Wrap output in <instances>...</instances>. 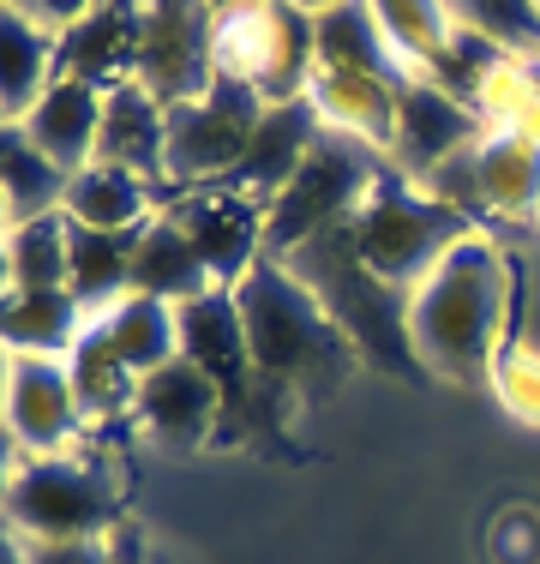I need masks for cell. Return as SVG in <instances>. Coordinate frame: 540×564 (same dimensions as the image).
I'll list each match as a JSON object with an SVG mask.
<instances>
[{
  "label": "cell",
  "mask_w": 540,
  "mask_h": 564,
  "mask_svg": "<svg viewBox=\"0 0 540 564\" xmlns=\"http://www.w3.org/2000/svg\"><path fill=\"white\" fill-rule=\"evenodd\" d=\"M510 301H517V282H510V264L498 259L493 240H456L439 259V271L409 294V337L421 367L456 384L486 379L510 337Z\"/></svg>",
  "instance_id": "1"
},
{
  "label": "cell",
  "mask_w": 540,
  "mask_h": 564,
  "mask_svg": "<svg viewBox=\"0 0 540 564\" xmlns=\"http://www.w3.org/2000/svg\"><path fill=\"white\" fill-rule=\"evenodd\" d=\"M235 306L247 325L252 367L264 384L294 391V384H324L348 367L355 343L336 330V318L324 313V301L306 289L282 259H259L247 276L235 282Z\"/></svg>",
  "instance_id": "2"
},
{
  "label": "cell",
  "mask_w": 540,
  "mask_h": 564,
  "mask_svg": "<svg viewBox=\"0 0 540 564\" xmlns=\"http://www.w3.org/2000/svg\"><path fill=\"white\" fill-rule=\"evenodd\" d=\"M282 264H289V271L324 301V313H331L336 330L355 343V355L402 372V379L421 372V355H414V337H409V289H390L385 276H372L367 264H360L348 223L313 235L306 247H294Z\"/></svg>",
  "instance_id": "3"
},
{
  "label": "cell",
  "mask_w": 540,
  "mask_h": 564,
  "mask_svg": "<svg viewBox=\"0 0 540 564\" xmlns=\"http://www.w3.org/2000/svg\"><path fill=\"white\" fill-rule=\"evenodd\" d=\"M355 252L372 276H385L390 289H421L439 271V259L468 240V217L426 193L421 181H409L402 169H378L372 193L360 198V210L348 217Z\"/></svg>",
  "instance_id": "4"
},
{
  "label": "cell",
  "mask_w": 540,
  "mask_h": 564,
  "mask_svg": "<svg viewBox=\"0 0 540 564\" xmlns=\"http://www.w3.org/2000/svg\"><path fill=\"white\" fill-rule=\"evenodd\" d=\"M210 61L216 78L259 90L264 109L294 102L318 78V19L289 7V0H252V7L216 12Z\"/></svg>",
  "instance_id": "5"
},
{
  "label": "cell",
  "mask_w": 540,
  "mask_h": 564,
  "mask_svg": "<svg viewBox=\"0 0 540 564\" xmlns=\"http://www.w3.org/2000/svg\"><path fill=\"white\" fill-rule=\"evenodd\" d=\"M378 169H385L378 163V144L355 139V132H336V127L324 132L313 144V156L294 169V181L270 198V217H264L270 259H289V252L306 247L313 235L355 217L360 198L372 193Z\"/></svg>",
  "instance_id": "6"
},
{
  "label": "cell",
  "mask_w": 540,
  "mask_h": 564,
  "mask_svg": "<svg viewBox=\"0 0 540 564\" xmlns=\"http://www.w3.org/2000/svg\"><path fill=\"white\" fill-rule=\"evenodd\" d=\"M7 517L19 541H97L115 534V505L78 456H31L7 475Z\"/></svg>",
  "instance_id": "7"
},
{
  "label": "cell",
  "mask_w": 540,
  "mask_h": 564,
  "mask_svg": "<svg viewBox=\"0 0 540 564\" xmlns=\"http://www.w3.org/2000/svg\"><path fill=\"white\" fill-rule=\"evenodd\" d=\"M264 120V97L235 78H216L205 97L169 109V186L228 181Z\"/></svg>",
  "instance_id": "8"
},
{
  "label": "cell",
  "mask_w": 540,
  "mask_h": 564,
  "mask_svg": "<svg viewBox=\"0 0 540 564\" xmlns=\"http://www.w3.org/2000/svg\"><path fill=\"white\" fill-rule=\"evenodd\" d=\"M162 217L198 247V259H205V271L216 276V289H235L252 264L270 259V240H264L270 205L252 193H235V186H223V181L169 186V193H162Z\"/></svg>",
  "instance_id": "9"
},
{
  "label": "cell",
  "mask_w": 540,
  "mask_h": 564,
  "mask_svg": "<svg viewBox=\"0 0 540 564\" xmlns=\"http://www.w3.org/2000/svg\"><path fill=\"white\" fill-rule=\"evenodd\" d=\"M210 36H216L210 0H139V66H132V78L169 109L205 97L216 85Z\"/></svg>",
  "instance_id": "10"
},
{
  "label": "cell",
  "mask_w": 540,
  "mask_h": 564,
  "mask_svg": "<svg viewBox=\"0 0 540 564\" xmlns=\"http://www.w3.org/2000/svg\"><path fill=\"white\" fill-rule=\"evenodd\" d=\"M480 132H486V120L468 109V102H456L444 85H432L426 73H409V78H402L390 156H397V169L409 174V181H426V174H439L451 156L475 151Z\"/></svg>",
  "instance_id": "11"
},
{
  "label": "cell",
  "mask_w": 540,
  "mask_h": 564,
  "mask_svg": "<svg viewBox=\"0 0 540 564\" xmlns=\"http://www.w3.org/2000/svg\"><path fill=\"white\" fill-rule=\"evenodd\" d=\"M78 391L66 360L48 355H7V433L31 456H66L78 438Z\"/></svg>",
  "instance_id": "12"
},
{
  "label": "cell",
  "mask_w": 540,
  "mask_h": 564,
  "mask_svg": "<svg viewBox=\"0 0 540 564\" xmlns=\"http://www.w3.org/2000/svg\"><path fill=\"white\" fill-rule=\"evenodd\" d=\"M132 409H139L144 433L162 438V445H205V438L223 433V384L186 355L144 372Z\"/></svg>",
  "instance_id": "13"
},
{
  "label": "cell",
  "mask_w": 540,
  "mask_h": 564,
  "mask_svg": "<svg viewBox=\"0 0 540 564\" xmlns=\"http://www.w3.org/2000/svg\"><path fill=\"white\" fill-rule=\"evenodd\" d=\"M331 132V120L318 115L313 97H294V102H277V109H264L259 132H252L247 156L235 163V174H228L223 186H235V193H252V198H277L282 186L294 181V169L313 156V144Z\"/></svg>",
  "instance_id": "14"
},
{
  "label": "cell",
  "mask_w": 540,
  "mask_h": 564,
  "mask_svg": "<svg viewBox=\"0 0 540 564\" xmlns=\"http://www.w3.org/2000/svg\"><path fill=\"white\" fill-rule=\"evenodd\" d=\"M97 163H120V169L144 174L151 186H162V193H169V102L151 97L139 78H120V85H108Z\"/></svg>",
  "instance_id": "15"
},
{
  "label": "cell",
  "mask_w": 540,
  "mask_h": 564,
  "mask_svg": "<svg viewBox=\"0 0 540 564\" xmlns=\"http://www.w3.org/2000/svg\"><path fill=\"white\" fill-rule=\"evenodd\" d=\"M102 102H108L102 85H85V78H54V85L43 90V102H36L19 127L31 132V144L48 156V163H61L66 174H78V169L97 163Z\"/></svg>",
  "instance_id": "16"
},
{
  "label": "cell",
  "mask_w": 540,
  "mask_h": 564,
  "mask_svg": "<svg viewBox=\"0 0 540 564\" xmlns=\"http://www.w3.org/2000/svg\"><path fill=\"white\" fill-rule=\"evenodd\" d=\"M139 66V0H102L85 24L61 31V78L120 85Z\"/></svg>",
  "instance_id": "17"
},
{
  "label": "cell",
  "mask_w": 540,
  "mask_h": 564,
  "mask_svg": "<svg viewBox=\"0 0 540 564\" xmlns=\"http://www.w3.org/2000/svg\"><path fill=\"white\" fill-rule=\"evenodd\" d=\"M162 210V186L120 163H90L66 186V217L78 228H144Z\"/></svg>",
  "instance_id": "18"
},
{
  "label": "cell",
  "mask_w": 540,
  "mask_h": 564,
  "mask_svg": "<svg viewBox=\"0 0 540 564\" xmlns=\"http://www.w3.org/2000/svg\"><path fill=\"white\" fill-rule=\"evenodd\" d=\"M475 193H480V210L534 217L540 210V139L534 132H493V139L475 144Z\"/></svg>",
  "instance_id": "19"
},
{
  "label": "cell",
  "mask_w": 540,
  "mask_h": 564,
  "mask_svg": "<svg viewBox=\"0 0 540 564\" xmlns=\"http://www.w3.org/2000/svg\"><path fill=\"white\" fill-rule=\"evenodd\" d=\"M90 313L73 289H7V348L12 355L66 360L85 337Z\"/></svg>",
  "instance_id": "20"
},
{
  "label": "cell",
  "mask_w": 540,
  "mask_h": 564,
  "mask_svg": "<svg viewBox=\"0 0 540 564\" xmlns=\"http://www.w3.org/2000/svg\"><path fill=\"white\" fill-rule=\"evenodd\" d=\"M139 240H144V228H78L73 223V282H66V289L85 301L90 318L132 294V259H139Z\"/></svg>",
  "instance_id": "21"
},
{
  "label": "cell",
  "mask_w": 540,
  "mask_h": 564,
  "mask_svg": "<svg viewBox=\"0 0 540 564\" xmlns=\"http://www.w3.org/2000/svg\"><path fill=\"white\" fill-rule=\"evenodd\" d=\"M210 289H216V276L205 271L198 247L156 210V217L144 223L139 259H132V294H156V301H169V306H186Z\"/></svg>",
  "instance_id": "22"
},
{
  "label": "cell",
  "mask_w": 540,
  "mask_h": 564,
  "mask_svg": "<svg viewBox=\"0 0 540 564\" xmlns=\"http://www.w3.org/2000/svg\"><path fill=\"white\" fill-rule=\"evenodd\" d=\"M0 55H7V120H24L43 102V90L61 78V36L48 24H36L24 7L7 0V19H0Z\"/></svg>",
  "instance_id": "23"
},
{
  "label": "cell",
  "mask_w": 540,
  "mask_h": 564,
  "mask_svg": "<svg viewBox=\"0 0 540 564\" xmlns=\"http://www.w3.org/2000/svg\"><path fill=\"white\" fill-rule=\"evenodd\" d=\"M97 318H102L108 343H115V355L127 360L139 379L181 355V306L156 301V294H127V301H115Z\"/></svg>",
  "instance_id": "24"
},
{
  "label": "cell",
  "mask_w": 540,
  "mask_h": 564,
  "mask_svg": "<svg viewBox=\"0 0 540 564\" xmlns=\"http://www.w3.org/2000/svg\"><path fill=\"white\" fill-rule=\"evenodd\" d=\"M66 372H73V391H78V409L85 414H127L132 402H139V372L127 367V360L115 355V343H108L102 318H90L78 348L66 355Z\"/></svg>",
  "instance_id": "25"
},
{
  "label": "cell",
  "mask_w": 540,
  "mask_h": 564,
  "mask_svg": "<svg viewBox=\"0 0 540 564\" xmlns=\"http://www.w3.org/2000/svg\"><path fill=\"white\" fill-rule=\"evenodd\" d=\"M73 282V223L66 210L7 228V289H66Z\"/></svg>",
  "instance_id": "26"
},
{
  "label": "cell",
  "mask_w": 540,
  "mask_h": 564,
  "mask_svg": "<svg viewBox=\"0 0 540 564\" xmlns=\"http://www.w3.org/2000/svg\"><path fill=\"white\" fill-rule=\"evenodd\" d=\"M66 186H73V174L48 163L19 120H7V223H36L66 210Z\"/></svg>",
  "instance_id": "27"
},
{
  "label": "cell",
  "mask_w": 540,
  "mask_h": 564,
  "mask_svg": "<svg viewBox=\"0 0 540 564\" xmlns=\"http://www.w3.org/2000/svg\"><path fill=\"white\" fill-rule=\"evenodd\" d=\"M367 7H372L378 31H385V43L409 66H421V73L451 48V36H456V7L451 0H367Z\"/></svg>",
  "instance_id": "28"
},
{
  "label": "cell",
  "mask_w": 540,
  "mask_h": 564,
  "mask_svg": "<svg viewBox=\"0 0 540 564\" xmlns=\"http://www.w3.org/2000/svg\"><path fill=\"white\" fill-rule=\"evenodd\" d=\"M468 31L493 36L510 55H540V7L534 0H451Z\"/></svg>",
  "instance_id": "29"
},
{
  "label": "cell",
  "mask_w": 540,
  "mask_h": 564,
  "mask_svg": "<svg viewBox=\"0 0 540 564\" xmlns=\"http://www.w3.org/2000/svg\"><path fill=\"white\" fill-rule=\"evenodd\" d=\"M498 384H505V402L522 414V421H540V360L529 355L522 343H510L505 355H498Z\"/></svg>",
  "instance_id": "30"
},
{
  "label": "cell",
  "mask_w": 540,
  "mask_h": 564,
  "mask_svg": "<svg viewBox=\"0 0 540 564\" xmlns=\"http://www.w3.org/2000/svg\"><path fill=\"white\" fill-rule=\"evenodd\" d=\"M24 564H115V534L97 541H19Z\"/></svg>",
  "instance_id": "31"
},
{
  "label": "cell",
  "mask_w": 540,
  "mask_h": 564,
  "mask_svg": "<svg viewBox=\"0 0 540 564\" xmlns=\"http://www.w3.org/2000/svg\"><path fill=\"white\" fill-rule=\"evenodd\" d=\"M12 7H24L36 24H48V31L61 36V31H73V24H85L102 0H12Z\"/></svg>",
  "instance_id": "32"
},
{
  "label": "cell",
  "mask_w": 540,
  "mask_h": 564,
  "mask_svg": "<svg viewBox=\"0 0 540 564\" xmlns=\"http://www.w3.org/2000/svg\"><path fill=\"white\" fill-rule=\"evenodd\" d=\"M522 78H529V97H534V115H540V55H522Z\"/></svg>",
  "instance_id": "33"
},
{
  "label": "cell",
  "mask_w": 540,
  "mask_h": 564,
  "mask_svg": "<svg viewBox=\"0 0 540 564\" xmlns=\"http://www.w3.org/2000/svg\"><path fill=\"white\" fill-rule=\"evenodd\" d=\"M289 7H301V12H313V19H318V12H331V7H343V0H289Z\"/></svg>",
  "instance_id": "34"
},
{
  "label": "cell",
  "mask_w": 540,
  "mask_h": 564,
  "mask_svg": "<svg viewBox=\"0 0 540 564\" xmlns=\"http://www.w3.org/2000/svg\"><path fill=\"white\" fill-rule=\"evenodd\" d=\"M235 7H252V0H210V12H235Z\"/></svg>",
  "instance_id": "35"
},
{
  "label": "cell",
  "mask_w": 540,
  "mask_h": 564,
  "mask_svg": "<svg viewBox=\"0 0 540 564\" xmlns=\"http://www.w3.org/2000/svg\"><path fill=\"white\" fill-rule=\"evenodd\" d=\"M534 7H540V0H534Z\"/></svg>",
  "instance_id": "36"
}]
</instances>
